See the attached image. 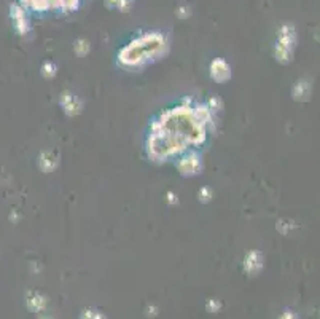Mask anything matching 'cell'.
Returning a JSON list of instances; mask_svg holds the SVG:
<instances>
[{
	"mask_svg": "<svg viewBox=\"0 0 320 319\" xmlns=\"http://www.w3.org/2000/svg\"><path fill=\"white\" fill-rule=\"evenodd\" d=\"M161 47L162 37L160 34H148V36H144L140 40H136L134 43H131V47L123 50L120 59L124 64H139L150 59V56L156 55Z\"/></svg>",
	"mask_w": 320,
	"mask_h": 319,
	"instance_id": "1",
	"label": "cell"
},
{
	"mask_svg": "<svg viewBox=\"0 0 320 319\" xmlns=\"http://www.w3.org/2000/svg\"><path fill=\"white\" fill-rule=\"evenodd\" d=\"M12 16L14 20V28L18 29L20 34H26L29 31V21H28V16H26L24 10L20 5H12Z\"/></svg>",
	"mask_w": 320,
	"mask_h": 319,
	"instance_id": "2",
	"label": "cell"
},
{
	"mask_svg": "<svg viewBox=\"0 0 320 319\" xmlns=\"http://www.w3.org/2000/svg\"><path fill=\"white\" fill-rule=\"evenodd\" d=\"M263 266V258L258 252H250L246 258V270L250 274H256Z\"/></svg>",
	"mask_w": 320,
	"mask_h": 319,
	"instance_id": "3",
	"label": "cell"
},
{
	"mask_svg": "<svg viewBox=\"0 0 320 319\" xmlns=\"http://www.w3.org/2000/svg\"><path fill=\"white\" fill-rule=\"evenodd\" d=\"M198 169H200V160H198L196 155H190L180 163V171L184 174H194Z\"/></svg>",
	"mask_w": 320,
	"mask_h": 319,
	"instance_id": "4",
	"label": "cell"
},
{
	"mask_svg": "<svg viewBox=\"0 0 320 319\" xmlns=\"http://www.w3.org/2000/svg\"><path fill=\"white\" fill-rule=\"evenodd\" d=\"M45 305H46V298L37 294V292H32L28 297V306L32 311H42V309L45 308Z\"/></svg>",
	"mask_w": 320,
	"mask_h": 319,
	"instance_id": "5",
	"label": "cell"
},
{
	"mask_svg": "<svg viewBox=\"0 0 320 319\" xmlns=\"http://www.w3.org/2000/svg\"><path fill=\"white\" fill-rule=\"evenodd\" d=\"M220 74H223V79L226 80L230 77V67L224 64V61H222V59H217V61L212 63V77L220 82Z\"/></svg>",
	"mask_w": 320,
	"mask_h": 319,
	"instance_id": "6",
	"label": "cell"
},
{
	"mask_svg": "<svg viewBox=\"0 0 320 319\" xmlns=\"http://www.w3.org/2000/svg\"><path fill=\"white\" fill-rule=\"evenodd\" d=\"M82 319H106V316L99 311H94V309H84Z\"/></svg>",
	"mask_w": 320,
	"mask_h": 319,
	"instance_id": "7",
	"label": "cell"
},
{
	"mask_svg": "<svg viewBox=\"0 0 320 319\" xmlns=\"http://www.w3.org/2000/svg\"><path fill=\"white\" fill-rule=\"evenodd\" d=\"M220 308H222V303L218 300H209V301H207V311H209V313H217Z\"/></svg>",
	"mask_w": 320,
	"mask_h": 319,
	"instance_id": "8",
	"label": "cell"
},
{
	"mask_svg": "<svg viewBox=\"0 0 320 319\" xmlns=\"http://www.w3.org/2000/svg\"><path fill=\"white\" fill-rule=\"evenodd\" d=\"M280 319H298V316L293 311H290V309H285V311L282 313V316H280Z\"/></svg>",
	"mask_w": 320,
	"mask_h": 319,
	"instance_id": "9",
	"label": "cell"
},
{
	"mask_svg": "<svg viewBox=\"0 0 320 319\" xmlns=\"http://www.w3.org/2000/svg\"><path fill=\"white\" fill-rule=\"evenodd\" d=\"M38 319H51V317H48V316H42V317H38Z\"/></svg>",
	"mask_w": 320,
	"mask_h": 319,
	"instance_id": "10",
	"label": "cell"
}]
</instances>
